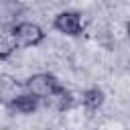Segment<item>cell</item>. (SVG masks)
I'll return each mask as SVG.
<instances>
[{
  "instance_id": "cell-2",
  "label": "cell",
  "mask_w": 130,
  "mask_h": 130,
  "mask_svg": "<svg viewBox=\"0 0 130 130\" xmlns=\"http://www.w3.org/2000/svg\"><path fill=\"white\" fill-rule=\"evenodd\" d=\"M53 28L65 37H79L83 32L81 14L75 10H63L53 18Z\"/></svg>"
},
{
  "instance_id": "cell-9",
  "label": "cell",
  "mask_w": 130,
  "mask_h": 130,
  "mask_svg": "<svg viewBox=\"0 0 130 130\" xmlns=\"http://www.w3.org/2000/svg\"><path fill=\"white\" fill-rule=\"evenodd\" d=\"M16 41L12 37V32H0V61H6L12 57V53L16 51Z\"/></svg>"
},
{
  "instance_id": "cell-4",
  "label": "cell",
  "mask_w": 130,
  "mask_h": 130,
  "mask_svg": "<svg viewBox=\"0 0 130 130\" xmlns=\"http://www.w3.org/2000/svg\"><path fill=\"white\" fill-rule=\"evenodd\" d=\"M43 106L47 110H53V112H67L73 108L75 100H73V93L69 89H65L63 85H57L49 95H45L43 100Z\"/></svg>"
},
{
  "instance_id": "cell-3",
  "label": "cell",
  "mask_w": 130,
  "mask_h": 130,
  "mask_svg": "<svg viewBox=\"0 0 130 130\" xmlns=\"http://www.w3.org/2000/svg\"><path fill=\"white\" fill-rule=\"evenodd\" d=\"M22 85H24V89H26L28 93H32V95H37L39 100H43L45 95H49V93L59 85V81H57V77H55L53 73L41 71V73L30 75Z\"/></svg>"
},
{
  "instance_id": "cell-8",
  "label": "cell",
  "mask_w": 130,
  "mask_h": 130,
  "mask_svg": "<svg viewBox=\"0 0 130 130\" xmlns=\"http://www.w3.org/2000/svg\"><path fill=\"white\" fill-rule=\"evenodd\" d=\"M104 100H106L104 89H100L98 85L87 87V89L81 93V104H83L85 110H89V112H98V110L104 106Z\"/></svg>"
},
{
  "instance_id": "cell-5",
  "label": "cell",
  "mask_w": 130,
  "mask_h": 130,
  "mask_svg": "<svg viewBox=\"0 0 130 130\" xmlns=\"http://www.w3.org/2000/svg\"><path fill=\"white\" fill-rule=\"evenodd\" d=\"M24 12V6L18 0H0V26L12 28L18 22V16Z\"/></svg>"
},
{
  "instance_id": "cell-10",
  "label": "cell",
  "mask_w": 130,
  "mask_h": 130,
  "mask_svg": "<svg viewBox=\"0 0 130 130\" xmlns=\"http://www.w3.org/2000/svg\"><path fill=\"white\" fill-rule=\"evenodd\" d=\"M126 32H128V39H130V20H128V24H126Z\"/></svg>"
},
{
  "instance_id": "cell-7",
  "label": "cell",
  "mask_w": 130,
  "mask_h": 130,
  "mask_svg": "<svg viewBox=\"0 0 130 130\" xmlns=\"http://www.w3.org/2000/svg\"><path fill=\"white\" fill-rule=\"evenodd\" d=\"M39 98L37 95H32V93H20L10 106H8V110L10 112H14V114H22V116H28V114H35L37 112V108H39Z\"/></svg>"
},
{
  "instance_id": "cell-6",
  "label": "cell",
  "mask_w": 130,
  "mask_h": 130,
  "mask_svg": "<svg viewBox=\"0 0 130 130\" xmlns=\"http://www.w3.org/2000/svg\"><path fill=\"white\" fill-rule=\"evenodd\" d=\"M20 87H24V85H20L16 77H12L8 73H0V104L8 108L20 95Z\"/></svg>"
},
{
  "instance_id": "cell-1",
  "label": "cell",
  "mask_w": 130,
  "mask_h": 130,
  "mask_svg": "<svg viewBox=\"0 0 130 130\" xmlns=\"http://www.w3.org/2000/svg\"><path fill=\"white\" fill-rule=\"evenodd\" d=\"M14 41L18 47H37L45 41V30L30 20H18L12 28H10Z\"/></svg>"
}]
</instances>
